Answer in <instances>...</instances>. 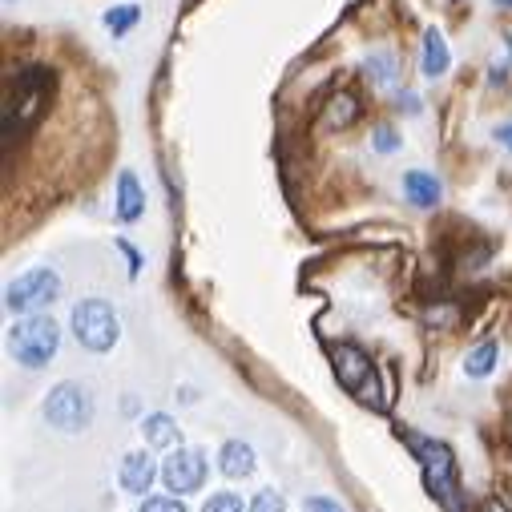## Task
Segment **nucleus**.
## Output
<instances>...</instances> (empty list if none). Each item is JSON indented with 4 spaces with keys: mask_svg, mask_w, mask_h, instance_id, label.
<instances>
[{
    "mask_svg": "<svg viewBox=\"0 0 512 512\" xmlns=\"http://www.w3.org/2000/svg\"><path fill=\"white\" fill-rule=\"evenodd\" d=\"M57 295H61V275L49 267H33L5 287V307L13 315H37L41 307L57 303Z\"/></svg>",
    "mask_w": 512,
    "mask_h": 512,
    "instance_id": "39448f33",
    "label": "nucleus"
},
{
    "mask_svg": "<svg viewBox=\"0 0 512 512\" xmlns=\"http://www.w3.org/2000/svg\"><path fill=\"white\" fill-rule=\"evenodd\" d=\"M142 214H146V190L130 170H121L117 174V218L121 222H138Z\"/></svg>",
    "mask_w": 512,
    "mask_h": 512,
    "instance_id": "9d476101",
    "label": "nucleus"
},
{
    "mask_svg": "<svg viewBox=\"0 0 512 512\" xmlns=\"http://www.w3.org/2000/svg\"><path fill=\"white\" fill-rule=\"evenodd\" d=\"M202 480H206V456L198 448H178L162 464V484L170 492H198Z\"/></svg>",
    "mask_w": 512,
    "mask_h": 512,
    "instance_id": "0eeeda50",
    "label": "nucleus"
},
{
    "mask_svg": "<svg viewBox=\"0 0 512 512\" xmlns=\"http://www.w3.org/2000/svg\"><path fill=\"white\" fill-rule=\"evenodd\" d=\"M202 512H250V508H242V500H238L234 492H214V496L202 504Z\"/></svg>",
    "mask_w": 512,
    "mask_h": 512,
    "instance_id": "aec40b11",
    "label": "nucleus"
},
{
    "mask_svg": "<svg viewBox=\"0 0 512 512\" xmlns=\"http://www.w3.org/2000/svg\"><path fill=\"white\" fill-rule=\"evenodd\" d=\"M73 335H77V343L85 347V351H109L113 343H117V335H121V323H117V311L105 303V299H81L77 307H73Z\"/></svg>",
    "mask_w": 512,
    "mask_h": 512,
    "instance_id": "20e7f679",
    "label": "nucleus"
},
{
    "mask_svg": "<svg viewBox=\"0 0 512 512\" xmlns=\"http://www.w3.org/2000/svg\"><path fill=\"white\" fill-rule=\"evenodd\" d=\"M250 512H287V500H283V492H275V488H263L259 496L250 500Z\"/></svg>",
    "mask_w": 512,
    "mask_h": 512,
    "instance_id": "6ab92c4d",
    "label": "nucleus"
},
{
    "mask_svg": "<svg viewBox=\"0 0 512 512\" xmlns=\"http://www.w3.org/2000/svg\"><path fill=\"white\" fill-rule=\"evenodd\" d=\"M142 512H186V504L178 496H150L142 500Z\"/></svg>",
    "mask_w": 512,
    "mask_h": 512,
    "instance_id": "412c9836",
    "label": "nucleus"
},
{
    "mask_svg": "<svg viewBox=\"0 0 512 512\" xmlns=\"http://www.w3.org/2000/svg\"><path fill=\"white\" fill-rule=\"evenodd\" d=\"M496 9H512V0H496Z\"/></svg>",
    "mask_w": 512,
    "mask_h": 512,
    "instance_id": "bb28decb",
    "label": "nucleus"
},
{
    "mask_svg": "<svg viewBox=\"0 0 512 512\" xmlns=\"http://www.w3.org/2000/svg\"><path fill=\"white\" fill-rule=\"evenodd\" d=\"M504 37H508V49H512V29H508V33H504Z\"/></svg>",
    "mask_w": 512,
    "mask_h": 512,
    "instance_id": "c85d7f7f",
    "label": "nucleus"
},
{
    "mask_svg": "<svg viewBox=\"0 0 512 512\" xmlns=\"http://www.w3.org/2000/svg\"><path fill=\"white\" fill-rule=\"evenodd\" d=\"M142 436H146V444H150V448H174V444L182 440L178 424H174L166 412H154V416H146V420H142Z\"/></svg>",
    "mask_w": 512,
    "mask_h": 512,
    "instance_id": "4468645a",
    "label": "nucleus"
},
{
    "mask_svg": "<svg viewBox=\"0 0 512 512\" xmlns=\"http://www.w3.org/2000/svg\"><path fill=\"white\" fill-rule=\"evenodd\" d=\"M218 468H222V476H230V480L250 476V472H254V448L242 444V440H226L222 452H218Z\"/></svg>",
    "mask_w": 512,
    "mask_h": 512,
    "instance_id": "ddd939ff",
    "label": "nucleus"
},
{
    "mask_svg": "<svg viewBox=\"0 0 512 512\" xmlns=\"http://www.w3.org/2000/svg\"><path fill=\"white\" fill-rule=\"evenodd\" d=\"M335 375H339V383H343L351 396L371 400V396H367V383H375V379H371V359H367L359 347H351V343H339V347H335Z\"/></svg>",
    "mask_w": 512,
    "mask_h": 512,
    "instance_id": "6e6552de",
    "label": "nucleus"
},
{
    "mask_svg": "<svg viewBox=\"0 0 512 512\" xmlns=\"http://www.w3.org/2000/svg\"><path fill=\"white\" fill-rule=\"evenodd\" d=\"M9 347H13V355H17V363H25V367H45L53 355H57V347H61V327L49 319V315H29V319H21L13 331H9Z\"/></svg>",
    "mask_w": 512,
    "mask_h": 512,
    "instance_id": "f03ea898",
    "label": "nucleus"
},
{
    "mask_svg": "<svg viewBox=\"0 0 512 512\" xmlns=\"http://www.w3.org/2000/svg\"><path fill=\"white\" fill-rule=\"evenodd\" d=\"M121 250H125V259H130V275H138V271H142V254H138L130 242H121Z\"/></svg>",
    "mask_w": 512,
    "mask_h": 512,
    "instance_id": "b1692460",
    "label": "nucleus"
},
{
    "mask_svg": "<svg viewBox=\"0 0 512 512\" xmlns=\"http://www.w3.org/2000/svg\"><path fill=\"white\" fill-rule=\"evenodd\" d=\"M303 512H343L335 500H327V496H311L307 504H303Z\"/></svg>",
    "mask_w": 512,
    "mask_h": 512,
    "instance_id": "5701e85b",
    "label": "nucleus"
},
{
    "mask_svg": "<svg viewBox=\"0 0 512 512\" xmlns=\"http://www.w3.org/2000/svg\"><path fill=\"white\" fill-rule=\"evenodd\" d=\"M404 194H408V202H412V206L432 210V206H440L444 186H440V178H436V174H428V170H408V174H404Z\"/></svg>",
    "mask_w": 512,
    "mask_h": 512,
    "instance_id": "9b49d317",
    "label": "nucleus"
},
{
    "mask_svg": "<svg viewBox=\"0 0 512 512\" xmlns=\"http://www.w3.org/2000/svg\"><path fill=\"white\" fill-rule=\"evenodd\" d=\"M484 512H504V504H488V508H484Z\"/></svg>",
    "mask_w": 512,
    "mask_h": 512,
    "instance_id": "cd10ccee",
    "label": "nucleus"
},
{
    "mask_svg": "<svg viewBox=\"0 0 512 512\" xmlns=\"http://www.w3.org/2000/svg\"><path fill=\"white\" fill-rule=\"evenodd\" d=\"M158 476H162V472H158V464H154L146 452H130V456L121 460V472H117L121 488H125V492H134V496H146L150 484H154Z\"/></svg>",
    "mask_w": 512,
    "mask_h": 512,
    "instance_id": "1a4fd4ad",
    "label": "nucleus"
},
{
    "mask_svg": "<svg viewBox=\"0 0 512 512\" xmlns=\"http://www.w3.org/2000/svg\"><path fill=\"white\" fill-rule=\"evenodd\" d=\"M45 420L57 432H85L93 424V396L81 383H57L45 400Z\"/></svg>",
    "mask_w": 512,
    "mask_h": 512,
    "instance_id": "423d86ee",
    "label": "nucleus"
},
{
    "mask_svg": "<svg viewBox=\"0 0 512 512\" xmlns=\"http://www.w3.org/2000/svg\"><path fill=\"white\" fill-rule=\"evenodd\" d=\"M420 69H424V77H432V81L452 69V53H448V41H444L440 29H428V33H424V61H420Z\"/></svg>",
    "mask_w": 512,
    "mask_h": 512,
    "instance_id": "f8f14e48",
    "label": "nucleus"
},
{
    "mask_svg": "<svg viewBox=\"0 0 512 512\" xmlns=\"http://www.w3.org/2000/svg\"><path fill=\"white\" fill-rule=\"evenodd\" d=\"M355 117H359V101L351 93H335L327 101V125H331V130H347Z\"/></svg>",
    "mask_w": 512,
    "mask_h": 512,
    "instance_id": "dca6fc26",
    "label": "nucleus"
},
{
    "mask_svg": "<svg viewBox=\"0 0 512 512\" xmlns=\"http://www.w3.org/2000/svg\"><path fill=\"white\" fill-rule=\"evenodd\" d=\"M363 73L371 77V85H379V89H388V85L396 81V53H388V49H379V53H371V57L363 61Z\"/></svg>",
    "mask_w": 512,
    "mask_h": 512,
    "instance_id": "2eb2a0df",
    "label": "nucleus"
},
{
    "mask_svg": "<svg viewBox=\"0 0 512 512\" xmlns=\"http://www.w3.org/2000/svg\"><path fill=\"white\" fill-rule=\"evenodd\" d=\"M496 142H504V150L512 154V125H500V130H496Z\"/></svg>",
    "mask_w": 512,
    "mask_h": 512,
    "instance_id": "393cba45",
    "label": "nucleus"
},
{
    "mask_svg": "<svg viewBox=\"0 0 512 512\" xmlns=\"http://www.w3.org/2000/svg\"><path fill=\"white\" fill-rule=\"evenodd\" d=\"M412 452L420 456L424 464V484L428 492L448 508V512H460V500H456V460L448 452V444H436V440H420V436H408Z\"/></svg>",
    "mask_w": 512,
    "mask_h": 512,
    "instance_id": "7ed1b4c3",
    "label": "nucleus"
},
{
    "mask_svg": "<svg viewBox=\"0 0 512 512\" xmlns=\"http://www.w3.org/2000/svg\"><path fill=\"white\" fill-rule=\"evenodd\" d=\"M371 142H375V150H379V154H392V150L400 146V138H396V130H392V125H379Z\"/></svg>",
    "mask_w": 512,
    "mask_h": 512,
    "instance_id": "4be33fe9",
    "label": "nucleus"
},
{
    "mask_svg": "<svg viewBox=\"0 0 512 512\" xmlns=\"http://www.w3.org/2000/svg\"><path fill=\"white\" fill-rule=\"evenodd\" d=\"M496 359H500V347L488 339V343H480V347H476V351L464 359V371H468L472 379H484V375L496 367Z\"/></svg>",
    "mask_w": 512,
    "mask_h": 512,
    "instance_id": "a211bd4d",
    "label": "nucleus"
},
{
    "mask_svg": "<svg viewBox=\"0 0 512 512\" xmlns=\"http://www.w3.org/2000/svg\"><path fill=\"white\" fill-rule=\"evenodd\" d=\"M138 21H142V9H138V5H117V9H109V13H105V21H101V25L109 29V37H125V33H130V29L138 25Z\"/></svg>",
    "mask_w": 512,
    "mask_h": 512,
    "instance_id": "f3484780",
    "label": "nucleus"
},
{
    "mask_svg": "<svg viewBox=\"0 0 512 512\" xmlns=\"http://www.w3.org/2000/svg\"><path fill=\"white\" fill-rule=\"evenodd\" d=\"M53 69L45 65H25L13 81H9V93H5V125H0V134H5V146H13L29 125L49 109L53 101Z\"/></svg>",
    "mask_w": 512,
    "mask_h": 512,
    "instance_id": "f257e3e1",
    "label": "nucleus"
},
{
    "mask_svg": "<svg viewBox=\"0 0 512 512\" xmlns=\"http://www.w3.org/2000/svg\"><path fill=\"white\" fill-rule=\"evenodd\" d=\"M504 77H508V61H496L492 65V81H504Z\"/></svg>",
    "mask_w": 512,
    "mask_h": 512,
    "instance_id": "a878e982",
    "label": "nucleus"
}]
</instances>
